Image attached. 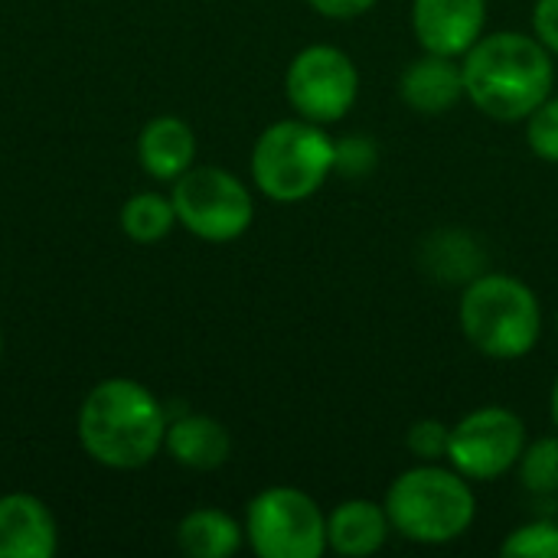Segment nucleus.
Instances as JSON below:
<instances>
[{"label":"nucleus","mask_w":558,"mask_h":558,"mask_svg":"<svg viewBox=\"0 0 558 558\" xmlns=\"http://www.w3.org/2000/svg\"><path fill=\"white\" fill-rule=\"evenodd\" d=\"M464 95L494 121H526L556 85L553 52L530 33H490L481 36L464 56Z\"/></svg>","instance_id":"nucleus-1"},{"label":"nucleus","mask_w":558,"mask_h":558,"mask_svg":"<svg viewBox=\"0 0 558 558\" xmlns=\"http://www.w3.org/2000/svg\"><path fill=\"white\" fill-rule=\"evenodd\" d=\"M167 422V409L147 386L128 376H111L85 396L78 409V441L95 464L137 471L163 448Z\"/></svg>","instance_id":"nucleus-2"},{"label":"nucleus","mask_w":558,"mask_h":558,"mask_svg":"<svg viewBox=\"0 0 558 558\" xmlns=\"http://www.w3.org/2000/svg\"><path fill=\"white\" fill-rule=\"evenodd\" d=\"M458 320L468 343L490 360L510 363L536 350L543 333V307L536 291L500 271H481L468 281Z\"/></svg>","instance_id":"nucleus-3"},{"label":"nucleus","mask_w":558,"mask_h":558,"mask_svg":"<svg viewBox=\"0 0 558 558\" xmlns=\"http://www.w3.org/2000/svg\"><path fill=\"white\" fill-rule=\"evenodd\" d=\"M392 533L418 546H445L461 539L474 517L477 497L464 474L441 464H418L399 474L383 500Z\"/></svg>","instance_id":"nucleus-4"},{"label":"nucleus","mask_w":558,"mask_h":558,"mask_svg":"<svg viewBox=\"0 0 558 558\" xmlns=\"http://www.w3.org/2000/svg\"><path fill=\"white\" fill-rule=\"evenodd\" d=\"M337 141L307 118L268 124L252 147V180L271 203H304L333 173Z\"/></svg>","instance_id":"nucleus-5"},{"label":"nucleus","mask_w":558,"mask_h":558,"mask_svg":"<svg viewBox=\"0 0 558 558\" xmlns=\"http://www.w3.org/2000/svg\"><path fill=\"white\" fill-rule=\"evenodd\" d=\"M245 539L262 558H320L327 553V517L298 487H268L245 510Z\"/></svg>","instance_id":"nucleus-6"},{"label":"nucleus","mask_w":558,"mask_h":558,"mask_svg":"<svg viewBox=\"0 0 558 558\" xmlns=\"http://www.w3.org/2000/svg\"><path fill=\"white\" fill-rule=\"evenodd\" d=\"M170 203L177 222L203 242H232L245 235L255 219L248 186L222 167H190L173 180Z\"/></svg>","instance_id":"nucleus-7"},{"label":"nucleus","mask_w":558,"mask_h":558,"mask_svg":"<svg viewBox=\"0 0 558 558\" xmlns=\"http://www.w3.org/2000/svg\"><path fill=\"white\" fill-rule=\"evenodd\" d=\"M284 95L288 105L298 111V118H307L314 124H333L360 98V69L356 62L327 43L304 46L288 72H284Z\"/></svg>","instance_id":"nucleus-8"},{"label":"nucleus","mask_w":558,"mask_h":558,"mask_svg":"<svg viewBox=\"0 0 558 558\" xmlns=\"http://www.w3.org/2000/svg\"><path fill=\"white\" fill-rule=\"evenodd\" d=\"M526 425L504 405H484L451 425L448 464L468 481H497L520 464L526 451Z\"/></svg>","instance_id":"nucleus-9"},{"label":"nucleus","mask_w":558,"mask_h":558,"mask_svg":"<svg viewBox=\"0 0 558 558\" xmlns=\"http://www.w3.org/2000/svg\"><path fill=\"white\" fill-rule=\"evenodd\" d=\"M487 23V0H412V33L422 52L461 59Z\"/></svg>","instance_id":"nucleus-10"},{"label":"nucleus","mask_w":558,"mask_h":558,"mask_svg":"<svg viewBox=\"0 0 558 558\" xmlns=\"http://www.w3.org/2000/svg\"><path fill=\"white\" fill-rule=\"evenodd\" d=\"M59 530L49 507L33 494L0 497V558H52Z\"/></svg>","instance_id":"nucleus-11"},{"label":"nucleus","mask_w":558,"mask_h":558,"mask_svg":"<svg viewBox=\"0 0 558 558\" xmlns=\"http://www.w3.org/2000/svg\"><path fill=\"white\" fill-rule=\"evenodd\" d=\"M399 98L428 118L448 114L464 95V69L461 59L438 56V52H422L412 59L399 78Z\"/></svg>","instance_id":"nucleus-12"},{"label":"nucleus","mask_w":558,"mask_h":558,"mask_svg":"<svg viewBox=\"0 0 558 558\" xmlns=\"http://www.w3.org/2000/svg\"><path fill=\"white\" fill-rule=\"evenodd\" d=\"M392 533L389 513L376 500H343L327 513V549L343 558L376 556Z\"/></svg>","instance_id":"nucleus-13"},{"label":"nucleus","mask_w":558,"mask_h":558,"mask_svg":"<svg viewBox=\"0 0 558 558\" xmlns=\"http://www.w3.org/2000/svg\"><path fill=\"white\" fill-rule=\"evenodd\" d=\"M163 448L177 464L190 471H216L232 454V435L219 418L186 412L167 422Z\"/></svg>","instance_id":"nucleus-14"},{"label":"nucleus","mask_w":558,"mask_h":558,"mask_svg":"<svg viewBox=\"0 0 558 558\" xmlns=\"http://www.w3.org/2000/svg\"><path fill=\"white\" fill-rule=\"evenodd\" d=\"M137 160H141L147 177L173 183L196 160V134H193V128L177 114L150 118L141 128V137H137Z\"/></svg>","instance_id":"nucleus-15"},{"label":"nucleus","mask_w":558,"mask_h":558,"mask_svg":"<svg viewBox=\"0 0 558 558\" xmlns=\"http://www.w3.org/2000/svg\"><path fill=\"white\" fill-rule=\"evenodd\" d=\"M177 543L186 556L193 558H229L242 549L245 526H239V520L229 517L226 510L199 507L180 520Z\"/></svg>","instance_id":"nucleus-16"},{"label":"nucleus","mask_w":558,"mask_h":558,"mask_svg":"<svg viewBox=\"0 0 558 558\" xmlns=\"http://www.w3.org/2000/svg\"><path fill=\"white\" fill-rule=\"evenodd\" d=\"M177 226V209L167 196L137 193L121 206V232L137 245H154Z\"/></svg>","instance_id":"nucleus-17"},{"label":"nucleus","mask_w":558,"mask_h":558,"mask_svg":"<svg viewBox=\"0 0 558 558\" xmlns=\"http://www.w3.org/2000/svg\"><path fill=\"white\" fill-rule=\"evenodd\" d=\"M425 252L435 268L432 275L445 281H471L481 275V265H484L477 242L468 239L464 232H438L432 235V242H425Z\"/></svg>","instance_id":"nucleus-18"},{"label":"nucleus","mask_w":558,"mask_h":558,"mask_svg":"<svg viewBox=\"0 0 558 558\" xmlns=\"http://www.w3.org/2000/svg\"><path fill=\"white\" fill-rule=\"evenodd\" d=\"M520 484L523 490L536 497H556L558 494V432L536 438L520 454Z\"/></svg>","instance_id":"nucleus-19"},{"label":"nucleus","mask_w":558,"mask_h":558,"mask_svg":"<svg viewBox=\"0 0 558 558\" xmlns=\"http://www.w3.org/2000/svg\"><path fill=\"white\" fill-rule=\"evenodd\" d=\"M500 553L517 558H558V523L536 520V523L517 526V530L504 539Z\"/></svg>","instance_id":"nucleus-20"},{"label":"nucleus","mask_w":558,"mask_h":558,"mask_svg":"<svg viewBox=\"0 0 558 558\" xmlns=\"http://www.w3.org/2000/svg\"><path fill=\"white\" fill-rule=\"evenodd\" d=\"M526 141H530V150L539 160L558 163V95H549L526 118Z\"/></svg>","instance_id":"nucleus-21"},{"label":"nucleus","mask_w":558,"mask_h":558,"mask_svg":"<svg viewBox=\"0 0 558 558\" xmlns=\"http://www.w3.org/2000/svg\"><path fill=\"white\" fill-rule=\"evenodd\" d=\"M448 441H451V425L438 422V418H418L409 435H405V448L412 451V458H418L422 464H438L448 458Z\"/></svg>","instance_id":"nucleus-22"},{"label":"nucleus","mask_w":558,"mask_h":558,"mask_svg":"<svg viewBox=\"0 0 558 558\" xmlns=\"http://www.w3.org/2000/svg\"><path fill=\"white\" fill-rule=\"evenodd\" d=\"M379 160V150L369 137L363 134H353V137H343L337 144V160H333V173L340 177H366Z\"/></svg>","instance_id":"nucleus-23"},{"label":"nucleus","mask_w":558,"mask_h":558,"mask_svg":"<svg viewBox=\"0 0 558 558\" xmlns=\"http://www.w3.org/2000/svg\"><path fill=\"white\" fill-rule=\"evenodd\" d=\"M533 36L558 56V0H536L533 7Z\"/></svg>","instance_id":"nucleus-24"},{"label":"nucleus","mask_w":558,"mask_h":558,"mask_svg":"<svg viewBox=\"0 0 558 558\" xmlns=\"http://www.w3.org/2000/svg\"><path fill=\"white\" fill-rule=\"evenodd\" d=\"M320 16H330V20H353V16H363L366 10H373L379 0H307Z\"/></svg>","instance_id":"nucleus-25"},{"label":"nucleus","mask_w":558,"mask_h":558,"mask_svg":"<svg viewBox=\"0 0 558 558\" xmlns=\"http://www.w3.org/2000/svg\"><path fill=\"white\" fill-rule=\"evenodd\" d=\"M549 418H553V425H556L558 432V379L556 386H553V396H549Z\"/></svg>","instance_id":"nucleus-26"},{"label":"nucleus","mask_w":558,"mask_h":558,"mask_svg":"<svg viewBox=\"0 0 558 558\" xmlns=\"http://www.w3.org/2000/svg\"><path fill=\"white\" fill-rule=\"evenodd\" d=\"M0 356H3V330H0Z\"/></svg>","instance_id":"nucleus-27"},{"label":"nucleus","mask_w":558,"mask_h":558,"mask_svg":"<svg viewBox=\"0 0 558 558\" xmlns=\"http://www.w3.org/2000/svg\"><path fill=\"white\" fill-rule=\"evenodd\" d=\"M556 523H558V520H556Z\"/></svg>","instance_id":"nucleus-28"}]
</instances>
